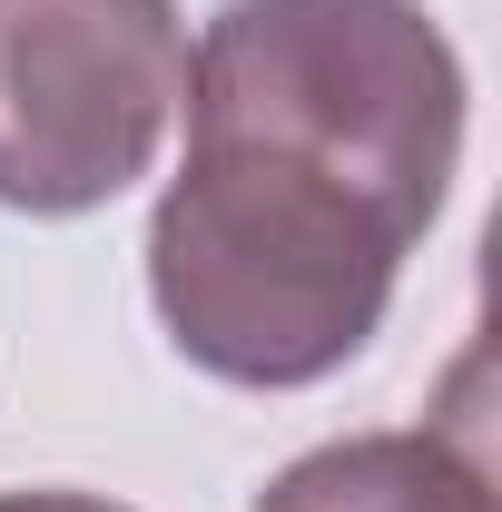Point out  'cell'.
Instances as JSON below:
<instances>
[{"label": "cell", "mask_w": 502, "mask_h": 512, "mask_svg": "<svg viewBox=\"0 0 502 512\" xmlns=\"http://www.w3.org/2000/svg\"><path fill=\"white\" fill-rule=\"evenodd\" d=\"M188 99L168 0H0V207L79 217L148 178Z\"/></svg>", "instance_id": "3957f363"}, {"label": "cell", "mask_w": 502, "mask_h": 512, "mask_svg": "<svg viewBox=\"0 0 502 512\" xmlns=\"http://www.w3.org/2000/svg\"><path fill=\"white\" fill-rule=\"evenodd\" d=\"M0 512H119V503H89V493H0Z\"/></svg>", "instance_id": "5b68a950"}, {"label": "cell", "mask_w": 502, "mask_h": 512, "mask_svg": "<svg viewBox=\"0 0 502 512\" xmlns=\"http://www.w3.org/2000/svg\"><path fill=\"white\" fill-rule=\"evenodd\" d=\"M404 227L266 148H197L148 227V296L227 384H315L384 325Z\"/></svg>", "instance_id": "7a4b0ae2"}, {"label": "cell", "mask_w": 502, "mask_h": 512, "mask_svg": "<svg viewBox=\"0 0 502 512\" xmlns=\"http://www.w3.org/2000/svg\"><path fill=\"white\" fill-rule=\"evenodd\" d=\"M256 512H493V483L443 434H355L286 463Z\"/></svg>", "instance_id": "277c9868"}, {"label": "cell", "mask_w": 502, "mask_h": 512, "mask_svg": "<svg viewBox=\"0 0 502 512\" xmlns=\"http://www.w3.org/2000/svg\"><path fill=\"white\" fill-rule=\"evenodd\" d=\"M197 148H266L424 237L463 158V60L424 0H227L188 69Z\"/></svg>", "instance_id": "6da1fadb"}]
</instances>
